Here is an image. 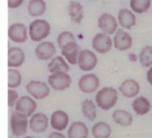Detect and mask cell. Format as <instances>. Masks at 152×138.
Listing matches in <instances>:
<instances>
[{
  "mask_svg": "<svg viewBox=\"0 0 152 138\" xmlns=\"http://www.w3.org/2000/svg\"><path fill=\"white\" fill-rule=\"evenodd\" d=\"M118 99V92L113 87H104L95 95V104L104 111L113 108Z\"/></svg>",
  "mask_w": 152,
  "mask_h": 138,
  "instance_id": "cell-1",
  "label": "cell"
},
{
  "mask_svg": "<svg viewBox=\"0 0 152 138\" xmlns=\"http://www.w3.org/2000/svg\"><path fill=\"white\" fill-rule=\"evenodd\" d=\"M51 33L50 23L43 19L33 20L28 27V35L33 42H42Z\"/></svg>",
  "mask_w": 152,
  "mask_h": 138,
  "instance_id": "cell-2",
  "label": "cell"
},
{
  "mask_svg": "<svg viewBox=\"0 0 152 138\" xmlns=\"http://www.w3.org/2000/svg\"><path fill=\"white\" fill-rule=\"evenodd\" d=\"M28 117L16 111L12 112L10 120L11 130L14 137H20L27 134L28 130Z\"/></svg>",
  "mask_w": 152,
  "mask_h": 138,
  "instance_id": "cell-3",
  "label": "cell"
},
{
  "mask_svg": "<svg viewBox=\"0 0 152 138\" xmlns=\"http://www.w3.org/2000/svg\"><path fill=\"white\" fill-rule=\"evenodd\" d=\"M97 64L98 59L94 51L88 49L81 50L77 59V65L81 71L90 72L96 67Z\"/></svg>",
  "mask_w": 152,
  "mask_h": 138,
  "instance_id": "cell-4",
  "label": "cell"
},
{
  "mask_svg": "<svg viewBox=\"0 0 152 138\" xmlns=\"http://www.w3.org/2000/svg\"><path fill=\"white\" fill-rule=\"evenodd\" d=\"M48 83L54 90H64L68 89L71 84V78L68 73L56 72L53 73L48 77Z\"/></svg>",
  "mask_w": 152,
  "mask_h": 138,
  "instance_id": "cell-5",
  "label": "cell"
},
{
  "mask_svg": "<svg viewBox=\"0 0 152 138\" xmlns=\"http://www.w3.org/2000/svg\"><path fill=\"white\" fill-rule=\"evenodd\" d=\"M100 86V79L95 74H86L78 80V88L83 93L90 94L95 92Z\"/></svg>",
  "mask_w": 152,
  "mask_h": 138,
  "instance_id": "cell-6",
  "label": "cell"
},
{
  "mask_svg": "<svg viewBox=\"0 0 152 138\" xmlns=\"http://www.w3.org/2000/svg\"><path fill=\"white\" fill-rule=\"evenodd\" d=\"M113 46V41L110 38V35L105 33H99L94 35L92 40L93 49L101 54H105L109 52Z\"/></svg>",
  "mask_w": 152,
  "mask_h": 138,
  "instance_id": "cell-7",
  "label": "cell"
},
{
  "mask_svg": "<svg viewBox=\"0 0 152 138\" xmlns=\"http://www.w3.org/2000/svg\"><path fill=\"white\" fill-rule=\"evenodd\" d=\"M26 90L35 99H44L50 94L49 86L40 81H30L26 85Z\"/></svg>",
  "mask_w": 152,
  "mask_h": 138,
  "instance_id": "cell-8",
  "label": "cell"
},
{
  "mask_svg": "<svg viewBox=\"0 0 152 138\" xmlns=\"http://www.w3.org/2000/svg\"><path fill=\"white\" fill-rule=\"evenodd\" d=\"M118 26V21L117 20L116 17L110 13L104 12L98 18V27L102 31V33L110 35L116 33Z\"/></svg>",
  "mask_w": 152,
  "mask_h": 138,
  "instance_id": "cell-9",
  "label": "cell"
},
{
  "mask_svg": "<svg viewBox=\"0 0 152 138\" xmlns=\"http://www.w3.org/2000/svg\"><path fill=\"white\" fill-rule=\"evenodd\" d=\"M8 36L16 43H23L28 39L27 27L22 23H13L8 28Z\"/></svg>",
  "mask_w": 152,
  "mask_h": 138,
  "instance_id": "cell-10",
  "label": "cell"
},
{
  "mask_svg": "<svg viewBox=\"0 0 152 138\" xmlns=\"http://www.w3.org/2000/svg\"><path fill=\"white\" fill-rule=\"evenodd\" d=\"M113 45L118 51H127L133 46V38L126 31H124L123 29H118L113 38Z\"/></svg>",
  "mask_w": 152,
  "mask_h": 138,
  "instance_id": "cell-11",
  "label": "cell"
},
{
  "mask_svg": "<svg viewBox=\"0 0 152 138\" xmlns=\"http://www.w3.org/2000/svg\"><path fill=\"white\" fill-rule=\"evenodd\" d=\"M14 109L16 112L29 117L37 110V103L30 97L23 96L16 101Z\"/></svg>",
  "mask_w": 152,
  "mask_h": 138,
  "instance_id": "cell-12",
  "label": "cell"
},
{
  "mask_svg": "<svg viewBox=\"0 0 152 138\" xmlns=\"http://www.w3.org/2000/svg\"><path fill=\"white\" fill-rule=\"evenodd\" d=\"M80 51H81V48L76 41L70 42L65 44L61 48L62 57L71 65L77 64V59H78Z\"/></svg>",
  "mask_w": 152,
  "mask_h": 138,
  "instance_id": "cell-13",
  "label": "cell"
},
{
  "mask_svg": "<svg viewBox=\"0 0 152 138\" xmlns=\"http://www.w3.org/2000/svg\"><path fill=\"white\" fill-rule=\"evenodd\" d=\"M36 56L38 59L48 60L52 59L56 53V47L52 42H41L35 50Z\"/></svg>",
  "mask_w": 152,
  "mask_h": 138,
  "instance_id": "cell-14",
  "label": "cell"
},
{
  "mask_svg": "<svg viewBox=\"0 0 152 138\" xmlns=\"http://www.w3.org/2000/svg\"><path fill=\"white\" fill-rule=\"evenodd\" d=\"M140 90L141 86L134 79H126L119 86V91L127 98H135L140 93Z\"/></svg>",
  "mask_w": 152,
  "mask_h": 138,
  "instance_id": "cell-15",
  "label": "cell"
},
{
  "mask_svg": "<svg viewBox=\"0 0 152 138\" xmlns=\"http://www.w3.org/2000/svg\"><path fill=\"white\" fill-rule=\"evenodd\" d=\"M51 127L57 131H63L69 125V115L63 111H55L51 116Z\"/></svg>",
  "mask_w": 152,
  "mask_h": 138,
  "instance_id": "cell-16",
  "label": "cell"
},
{
  "mask_svg": "<svg viewBox=\"0 0 152 138\" xmlns=\"http://www.w3.org/2000/svg\"><path fill=\"white\" fill-rule=\"evenodd\" d=\"M48 117L45 113H35L29 121V128L35 133L44 132L48 127Z\"/></svg>",
  "mask_w": 152,
  "mask_h": 138,
  "instance_id": "cell-17",
  "label": "cell"
},
{
  "mask_svg": "<svg viewBox=\"0 0 152 138\" xmlns=\"http://www.w3.org/2000/svg\"><path fill=\"white\" fill-rule=\"evenodd\" d=\"M118 24L125 29H131L136 24V17L128 9H121L118 13Z\"/></svg>",
  "mask_w": 152,
  "mask_h": 138,
  "instance_id": "cell-18",
  "label": "cell"
},
{
  "mask_svg": "<svg viewBox=\"0 0 152 138\" xmlns=\"http://www.w3.org/2000/svg\"><path fill=\"white\" fill-rule=\"evenodd\" d=\"M89 130L82 121H74L68 129V138H88Z\"/></svg>",
  "mask_w": 152,
  "mask_h": 138,
  "instance_id": "cell-19",
  "label": "cell"
},
{
  "mask_svg": "<svg viewBox=\"0 0 152 138\" xmlns=\"http://www.w3.org/2000/svg\"><path fill=\"white\" fill-rule=\"evenodd\" d=\"M25 60L24 51L18 47H12L8 51V66L10 68L20 66Z\"/></svg>",
  "mask_w": 152,
  "mask_h": 138,
  "instance_id": "cell-20",
  "label": "cell"
},
{
  "mask_svg": "<svg viewBox=\"0 0 152 138\" xmlns=\"http://www.w3.org/2000/svg\"><path fill=\"white\" fill-rule=\"evenodd\" d=\"M112 119L116 124L123 128H127L131 126L134 121L132 114L126 110H122V109L114 111L112 113Z\"/></svg>",
  "mask_w": 152,
  "mask_h": 138,
  "instance_id": "cell-21",
  "label": "cell"
},
{
  "mask_svg": "<svg viewBox=\"0 0 152 138\" xmlns=\"http://www.w3.org/2000/svg\"><path fill=\"white\" fill-rule=\"evenodd\" d=\"M132 107L136 114L142 116L149 113V112L151 109V104L147 98L138 97L133 101Z\"/></svg>",
  "mask_w": 152,
  "mask_h": 138,
  "instance_id": "cell-22",
  "label": "cell"
},
{
  "mask_svg": "<svg viewBox=\"0 0 152 138\" xmlns=\"http://www.w3.org/2000/svg\"><path fill=\"white\" fill-rule=\"evenodd\" d=\"M111 132V127L105 121L96 122L92 128V135L94 138H110Z\"/></svg>",
  "mask_w": 152,
  "mask_h": 138,
  "instance_id": "cell-23",
  "label": "cell"
},
{
  "mask_svg": "<svg viewBox=\"0 0 152 138\" xmlns=\"http://www.w3.org/2000/svg\"><path fill=\"white\" fill-rule=\"evenodd\" d=\"M48 71L52 74L56 72L68 73L69 71V66L66 59L62 56H56L53 58L50 63L48 64Z\"/></svg>",
  "mask_w": 152,
  "mask_h": 138,
  "instance_id": "cell-24",
  "label": "cell"
},
{
  "mask_svg": "<svg viewBox=\"0 0 152 138\" xmlns=\"http://www.w3.org/2000/svg\"><path fill=\"white\" fill-rule=\"evenodd\" d=\"M69 14L73 22L79 24L84 18L83 6L77 1H70L69 4Z\"/></svg>",
  "mask_w": 152,
  "mask_h": 138,
  "instance_id": "cell-25",
  "label": "cell"
},
{
  "mask_svg": "<svg viewBox=\"0 0 152 138\" xmlns=\"http://www.w3.org/2000/svg\"><path fill=\"white\" fill-rule=\"evenodd\" d=\"M95 103L91 99H86L81 105L83 115L90 121H94L97 117V108Z\"/></svg>",
  "mask_w": 152,
  "mask_h": 138,
  "instance_id": "cell-26",
  "label": "cell"
},
{
  "mask_svg": "<svg viewBox=\"0 0 152 138\" xmlns=\"http://www.w3.org/2000/svg\"><path fill=\"white\" fill-rule=\"evenodd\" d=\"M46 4L45 0H30L28 4V12L32 17H38L45 13Z\"/></svg>",
  "mask_w": 152,
  "mask_h": 138,
  "instance_id": "cell-27",
  "label": "cell"
},
{
  "mask_svg": "<svg viewBox=\"0 0 152 138\" xmlns=\"http://www.w3.org/2000/svg\"><path fill=\"white\" fill-rule=\"evenodd\" d=\"M151 5V0H130L131 10L136 13L146 12Z\"/></svg>",
  "mask_w": 152,
  "mask_h": 138,
  "instance_id": "cell-28",
  "label": "cell"
},
{
  "mask_svg": "<svg viewBox=\"0 0 152 138\" xmlns=\"http://www.w3.org/2000/svg\"><path fill=\"white\" fill-rule=\"evenodd\" d=\"M139 60L142 66H152V45H147L143 47L139 54Z\"/></svg>",
  "mask_w": 152,
  "mask_h": 138,
  "instance_id": "cell-29",
  "label": "cell"
},
{
  "mask_svg": "<svg viewBox=\"0 0 152 138\" xmlns=\"http://www.w3.org/2000/svg\"><path fill=\"white\" fill-rule=\"evenodd\" d=\"M21 83V74L20 73L13 68L8 70V87L10 89L17 88Z\"/></svg>",
  "mask_w": 152,
  "mask_h": 138,
  "instance_id": "cell-30",
  "label": "cell"
},
{
  "mask_svg": "<svg viewBox=\"0 0 152 138\" xmlns=\"http://www.w3.org/2000/svg\"><path fill=\"white\" fill-rule=\"evenodd\" d=\"M75 41H76L75 35L69 31H63L57 37V43L61 49L65 44H67L70 42H75Z\"/></svg>",
  "mask_w": 152,
  "mask_h": 138,
  "instance_id": "cell-31",
  "label": "cell"
},
{
  "mask_svg": "<svg viewBox=\"0 0 152 138\" xmlns=\"http://www.w3.org/2000/svg\"><path fill=\"white\" fill-rule=\"evenodd\" d=\"M17 100H18L17 91H15L12 89H9L8 90V105L10 107H13Z\"/></svg>",
  "mask_w": 152,
  "mask_h": 138,
  "instance_id": "cell-32",
  "label": "cell"
},
{
  "mask_svg": "<svg viewBox=\"0 0 152 138\" xmlns=\"http://www.w3.org/2000/svg\"><path fill=\"white\" fill-rule=\"evenodd\" d=\"M23 3V0H8V7L11 9H15L20 7Z\"/></svg>",
  "mask_w": 152,
  "mask_h": 138,
  "instance_id": "cell-33",
  "label": "cell"
},
{
  "mask_svg": "<svg viewBox=\"0 0 152 138\" xmlns=\"http://www.w3.org/2000/svg\"><path fill=\"white\" fill-rule=\"evenodd\" d=\"M47 138H67L63 134L60 133V132H53L49 135V137Z\"/></svg>",
  "mask_w": 152,
  "mask_h": 138,
  "instance_id": "cell-34",
  "label": "cell"
},
{
  "mask_svg": "<svg viewBox=\"0 0 152 138\" xmlns=\"http://www.w3.org/2000/svg\"><path fill=\"white\" fill-rule=\"evenodd\" d=\"M147 81L151 85H152V66L150 67V69L147 72Z\"/></svg>",
  "mask_w": 152,
  "mask_h": 138,
  "instance_id": "cell-35",
  "label": "cell"
},
{
  "mask_svg": "<svg viewBox=\"0 0 152 138\" xmlns=\"http://www.w3.org/2000/svg\"><path fill=\"white\" fill-rule=\"evenodd\" d=\"M24 138H35V137H24Z\"/></svg>",
  "mask_w": 152,
  "mask_h": 138,
  "instance_id": "cell-36",
  "label": "cell"
}]
</instances>
